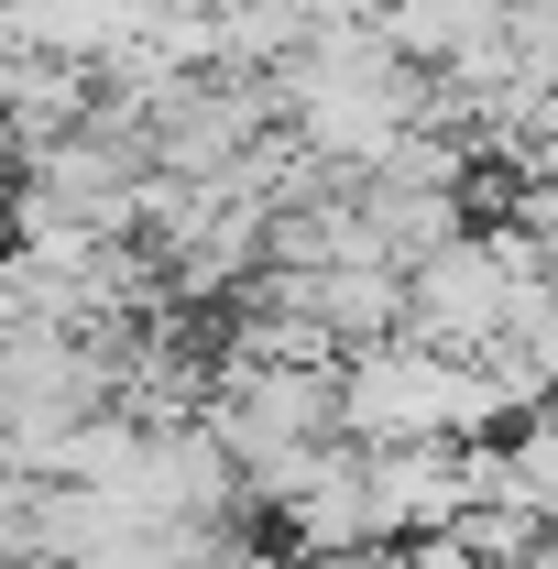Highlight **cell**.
<instances>
[{
    "label": "cell",
    "instance_id": "1",
    "mask_svg": "<svg viewBox=\"0 0 558 569\" xmlns=\"http://www.w3.org/2000/svg\"><path fill=\"white\" fill-rule=\"evenodd\" d=\"M340 438L350 449H417V438H504L482 372L471 361H438L417 340H383V351L340 361Z\"/></svg>",
    "mask_w": 558,
    "mask_h": 569
}]
</instances>
